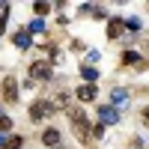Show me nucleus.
Masks as SVG:
<instances>
[{"instance_id": "nucleus-17", "label": "nucleus", "mask_w": 149, "mask_h": 149, "mask_svg": "<svg viewBox=\"0 0 149 149\" xmlns=\"http://www.w3.org/2000/svg\"><path fill=\"white\" fill-rule=\"evenodd\" d=\"M12 128V119L9 116H0V131H9Z\"/></svg>"}, {"instance_id": "nucleus-6", "label": "nucleus", "mask_w": 149, "mask_h": 149, "mask_svg": "<svg viewBox=\"0 0 149 149\" xmlns=\"http://www.w3.org/2000/svg\"><path fill=\"white\" fill-rule=\"evenodd\" d=\"M3 93H6L9 102H15V98H18V84H15L12 74H9V78H3Z\"/></svg>"}, {"instance_id": "nucleus-16", "label": "nucleus", "mask_w": 149, "mask_h": 149, "mask_svg": "<svg viewBox=\"0 0 149 149\" xmlns=\"http://www.w3.org/2000/svg\"><path fill=\"white\" fill-rule=\"evenodd\" d=\"M125 27H128V30H140V18H128Z\"/></svg>"}, {"instance_id": "nucleus-1", "label": "nucleus", "mask_w": 149, "mask_h": 149, "mask_svg": "<svg viewBox=\"0 0 149 149\" xmlns=\"http://www.w3.org/2000/svg\"><path fill=\"white\" fill-rule=\"evenodd\" d=\"M98 122H102V125H113V122H119L116 107L113 104H102V107H98Z\"/></svg>"}, {"instance_id": "nucleus-21", "label": "nucleus", "mask_w": 149, "mask_h": 149, "mask_svg": "<svg viewBox=\"0 0 149 149\" xmlns=\"http://www.w3.org/2000/svg\"><path fill=\"white\" fill-rule=\"evenodd\" d=\"M143 116H146V119H149V107H146V110H143Z\"/></svg>"}, {"instance_id": "nucleus-7", "label": "nucleus", "mask_w": 149, "mask_h": 149, "mask_svg": "<svg viewBox=\"0 0 149 149\" xmlns=\"http://www.w3.org/2000/svg\"><path fill=\"white\" fill-rule=\"evenodd\" d=\"M42 143L51 146V149H57V146H60V131H57V128H48V131L42 134Z\"/></svg>"}, {"instance_id": "nucleus-14", "label": "nucleus", "mask_w": 149, "mask_h": 149, "mask_svg": "<svg viewBox=\"0 0 149 149\" xmlns=\"http://www.w3.org/2000/svg\"><path fill=\"white\" fill-rule=\"evenodd\" d=\"M122 63H143V60H140V54H134V51H128V54H122Z\"/></svg>"}, {"instance_id": "nucleus-19", "label": "nucleus", "mask_w": 149, "mask_h": 149, "mask_svg": "<svg viewBox=\"0 0 149 149\" xmlns=\"http://www.w3.org/2000/svg\"><path fill=\"white\" fill-rule=\"evenodd\" d=\"M3 30H6V21H0V36H3Z\"/></svg>"}, {"instance_id": "nucleus-11", "label": "nucleus", "mask_w": 149, "mask_h": 149, "mask_svg": "<svg viewBox=\"0 0 149 149\" xmlns=\"http://www.w3.org/2000/svg\"><path fill=\"white\" fill-rule=\"evenodd\" d=\"M81 74H84V81H86V84H95V81H98V69H93V66H84Z\"/></svg>"}, {"instance_id": "nucleus-10", "label": "nucleus", "mask_w": 149, "mask_h": 149, "mask_svg": "<svg viewBox=\"0 0 149 149\" xmlns=\"http://www.w3.org/2000/svg\"><path fill=\"white\" fill-rule=\"evenodd\" d=\"M110 98H113V107H119V104H128V90H113V95H110Z\"/></svg>"}, {"instance_id": "nucleus-2", "label": "nucleus", "mask_w": 149, "mask_h": 149, "mask_svg": "<svg viewBox=\"0 0 149 149\" xmlns=\"http://www.w3.org/2000/svg\"><path fill=\"white\" fill-rule=\"evenodd\" d=\"M51 102H33V107H30V119H36V122H39V119H45L48 113H51Z\"/></svg>"}, {"instance_id": "nucleus-12", "label": "nucleus", "mask_w": 149, "mask_h": 149, "mask_svg": "<svg viewBox=\"0 0 149 149\" xmlns=\"http://www.w3.org/2000/svg\"><path fill=\"white\" fill-rule=\"evenodd\" d=\"M119 30H122V21H119V18H110V24H107V36H110V39H116Z\"/></svg>"}, {"instance_id": "nucleus-9", "label": "nucleus", "mask_w": 149, "mask_h": 149, "mask_svg": "<svg viewBox=\"0 0 149 149\" xmlns=\"http://www.w3.org/2000/svg\"><path fill=\"white\" fill-rule=\"evenodd\" d=\"M15 45H18V48H30V45H33V36H30L27 30H18V33H15Z\"/></svg>"}, {"instance_id": "nucleus-3", "label": "nucleus", "mask_w": 149, "mask_h": 149, "mask_svg": "<svg viewBox=\"0 0 149 149\" xmlns=\"http://www.w3.org/2000/svg\"><path fill=\"white\" fill-rule=\"evenodd\" d=\"M30 74H33L36 81H48V78H51V66H48L45 60H39V63L30 66Z\"/></svg>"}, {"instance_id": "nucleus-8", "label": "nucleus", "mask_w": 149, "mask_h": 149, "mask_svg": "<svg viewBox=\"0 0 149 149\" xmlns=\"http://www.w3.org/2000/svg\"><path fill=\"white\" fill-rule=\"evenodd\" d=\"M0 149H21V137L18 134H12V137L0 134Z\"/></svg>"}, {"instance_id": "nucleus-4", "label": "nucleus", "mask_w": 149, "mask_h": 149, "mask_svg": "<svg viewBox=\"0 0 149 149\" xmlns=\"http://www.w3.org/2000/svg\"><path fill=\"white\" fill-rule=\"evenodd\" d=\"M72 125L74 128H78V134H81V137H86V113H81V110H72Z\"/></svg>"}, {"instance_id": "nucleus-20", "label": "nucleus", "mask_w": 149, "mask_h": 149, "mask_svg": "<svg viewBox=\"0 0 149 149\" xmlns=\"http://www.w3.org/2000/svg\"><path fill=\"white\" fill-rule=\"evenodd\" d=\"M134 149H143V143H140V140H134Z\"/></svg>"}, {"instance_id": "nucleus-13", "label": "nucleus", "mask_w": 149, "mask_h": 149, "mask_svg": "<svg viewBox=\"0 0 149 149\" xmlns=\"http://www.w3.org/2000/svg\"><path fill=\"white\" fill-rule=\"evenodd\" d=\"M27 33L33 36V33H45V21L42 18H36V21H30V27H27Z\"/></svg>"}, {"instance_id": "nucleus-15", "label": "nucleus", "mask_w": 149, "mask_h": 149, "mask_svg": "<svg viewBox=\"0 0 149 149\" xmlns=\"http://www.w3.org/2000/svg\"><path fill=\"white\" fill-rule=\"evenodd\" d=\"M102 134H104V125H102V122H95V125H93V137L98 140V137H102Z\"/></svg>"}, {"instance_id": "nucleus-18", "label": "nucleus", "mask_w": 149, "mask_h": 149, "mask_svg": "<svg viewBox=\"0 0 149 149\" xmlns=\"http://www.w3.org/2000/svg\"><path fill=\"white\" fill-rule=\"evenodd\" d=\"M33 9H36V15H45V12H48V9H51V6H48V3H36Z\"/></svg>"}, {"instance_id": "nucleus-5", "label": "nucleus", "mask_w": 149, "mask_h": 149, "mask_svg": "<svg viewBox=\"0 0 149 149\" xmlns=\"http://www.w3.org/2000/svg\"><path fill=\"white\" fill-rule=\"evenodd\" d=\"M95 84H84V86H78V90H74V95H78L81 98V102H93V98H95Z\"/></svg>"}]
</instances>
